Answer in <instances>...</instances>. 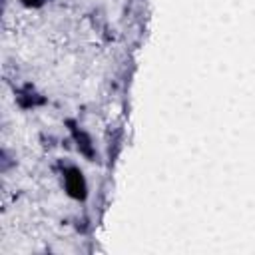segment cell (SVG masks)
Listing matches in <instances>:
<instances>
[{
	"instance_id": "1",
	"label": "cell",
	"mask_w": 255,
	"mask_h": 255,
	"mask_svg": "<svg viewBox=\"0 0 255 255\" xmlns=\"http://www.w3.org/2000/svg\"><path fill=\"white\" fill-rule=\"evenodd\" d=\"M64 185L70 197L74 199H86L88 195V185L84 179V173L78 167H68L64 171Z\"/></svg>"
},
{
	"instance_id": "3",
	"label": "cell",
	"mask_w": 255,
	"mask_h": 255,
	"mask_svg": "<svg viewBox=\"0 0 255 255\" xmlns=\"http://www.w3.org/2000/svg\"><path fill=\"white\" fill-rule=\"evenodd\" d=\"M22 4L28 8H40L44 4V0H22Z\"/></svg>"
},
{
	"instance_id": "2",
	"label": "cell",
	"mask_w": 255,
	"mask_h": 255,
	"mask_svg": "<svg viewBox=\"0 0 255 255\" xmlns=\"http://www.w3.org/2000/svg\"><path fill=\"white\" fill-rule=\"evenodd\" d=\"M70 126H72V133H74V139L78 141V149L84 153V155H88V157H94V145H92V139H90V135L88 133H84L82 129H78L72 122H70Z\"/></svg>"
}]
</instances>
